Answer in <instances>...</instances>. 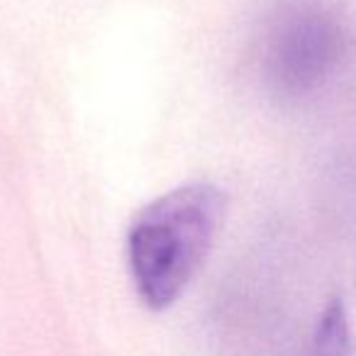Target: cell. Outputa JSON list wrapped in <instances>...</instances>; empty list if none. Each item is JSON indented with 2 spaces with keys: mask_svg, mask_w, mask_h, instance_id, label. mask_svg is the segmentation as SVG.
I'll return each instance as SVG.
<instances>
[{
  "mask_svg": "<svg viewBox=\"0 0 356 356\" xmlns=\"http://www.w3.org/2000/svg\"><path fill=\"white\" fill-rule=\"evenodd\" d=\"M227 215V195L208 181L178 186L134 215L127 264L149 310H166L184 296L208 259Z\"/></svg>",
  "mask_w": 356,
  "mask_h": 356,
  "instance_id": "cell-1",
  "label": "cell"
},
{
  "mask_svg": "<svg viewBox=\"0 0 356 356\" xmlns=\"http://www.w3.org/2000/svg\"><path fill=\"white\" fill-rule=\"evenodd\" d=\"M351 54L346 22L320 0H293L271 17L259 71L268 93L302 100L322 90Z\"/></svg>",
  "mask_w": 356,
  "mask_h": 356,
  "instance_id": "cell-2",
  "label": "cell"
},
{
  "mask_svg": "<svg viewBox=\"0 0 356 356\" xmlns=\"http://www.w3.org/2000/svg\"><path fill=\"white\" fill-rule=\"evenodd\" d=\"M312 356H351V327L341 298H332L322 310L312 337Z\"/></svg>",
  "mask_w": 356,
  "mask_h": 356,
  "instance_id": "cell-3",
  "label": "cell"
}]
</instances>
